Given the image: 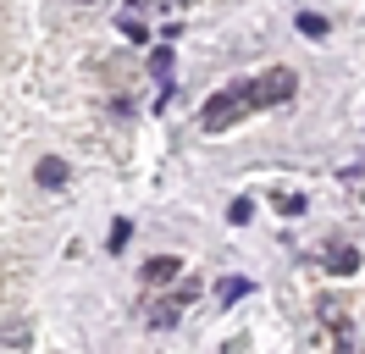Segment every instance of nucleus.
<instances>
[{
	"mask_svg": "<svg viewBox=\"0 0 365 354\" xmlns=\"http://www.w3.org/2000/svg\"><path fill=\"white\" fill-rule=\"evenodd\" d=\"M250 111H255V88L250 84H227L222 94H210V100H205L200 128H205V133H222V128H232V122H244Z\"/></svg>",
	"mask_w": 365,
	"mask_h": 354,
	"instance_id": "obj_1",
	"label": "nucleus"
},
{
	"mask_svg": "<svg viewBox=\"0 0 365 354\" xmlns=\"http://www.w3.org/2000/svg\"><path fill=\"white\" fill-rule=\"evenodd\" d=\"M255 106H288L294 100V88H299V78L288 72V66H272L266 78H255Z\"/></svg>",
	"mask_w": 365,
	"mask_h": 354,
	"instance_id": "obj_2",
	"label": "nucleus"
},
{
	"mask_svg": "<svg viewBox=\"0 0 365 354\" xmlns=\"http://www.w3.org/2000/svg\"><path fill=\"white\" fill-rule=\"evenodd\" d=\"M194 293H200V283H188V277H182V283H178V293H172V299H166V305H155V310H150V327H155V332H166V327H178V315H182V305H188V299H194Z\"/></svg>",
	"mask_w": 365,
	"mask_h": 354,
	"instance_id": "obj_3",
	"label": "nucleus"
},
{
	"mask_svg": "<svg viewBox=\"0 0 365 354\" xmlns=\"http://www.w3.org/2000/svg\"><path fill=\"white\" fill-rule=\"evenodd\" d=\"M321 266H327L332 277H354V271H360V249L343 243V238H332L327 249H321Z\"/></svg>",
	"mask_w": 365,
	"mask_h": 354,
	"instance_id": "obj_4",
	"label": "nucleus"
},
{
	"mask_svg": "<svg viewBox=\"0 0 365 354\" xmlns=\"http://www.w3.org/2000/svg\"><path fill=\"white\" fill-rule=\"evenodd\" d=\"M150 72H155V84H160V106H166V100L178 94V84H172V39L150 50Z\"/></svg>",
	"mask_w": 365,
	"mask_h": 354,
	"instance_id": "obj_5",
	"label": "nucleus"
},
{
	"mask_svg": "<svg viewBox=\"0 0 365 354\" xmlns=\"http://www.w3.org/2000/svg\"><path fill=\"white\" fill-rule=\"evenodd\" d=\"M138 271H144V283H150V288H166V283H178V277H182V261H172V255H155V261H144Z\"/></svg>",
	"mask_w": 365,
	"mask_h": 354,
	"instance_id": "obj_6",
	"label": "nucleus"
},
{
	"mask_svg": "<svg viewBox=\"0 0 365 354\" xmlns=\"http://www.w3.org/2000/svg\"><path fill=\"white\" fill-rule=\"evenodd\" d=\"M34 183H39V188H67V161H61V155H45V161L34 166Z\"/></svg>",
	"mask_w": 365,
	"mask_h": 354,
	"instance_id": "obj_7",
	"label": "nucleus"
},
{
	"mask_svg": "<svg viewBox=\"0 0 365 354\" xmlns=\"http://www.w3.org/2000/svg\"><path fill=\"white\" fill-rule=\"evenodd\" d=\"M244 293H250V283H244V277H222V283H216V299H222V305H238Z\"/></svg>",
	"mask_w": 365,
	"mask_h": 354,
	"instance_id": "obj_8",
	"label": "nucleus"
},
{
	"mask_svg": "<svg viewBox=\"0 0 365 354\" xmlns=\"http://www.w3.org/2000/svg\"><path fill=\"white\" fill-rule=\"evenodd\" d=\"M299 34H304V39H327V17H316V11H299Z\"/></svg>",
	"mask_w": 365,
	"mask_h": 354,
	"instance_id": "obj_9",
	"label": "nucleus"
},
{
	"mask_svg": "<svg viewBox=\"0 0 365 354\" xmlns=\"http://www.w3.org/2000/svg\"><path fill=\"white\" fill-rule=\"evenodd\" d=\"M128 238H133V221L116 216V221H111V238H106V243H111V255H122V249H128Z\"/></svg>",
	"mask_w": 365,
	"mask_h": 354,
	"instance_id": "obj_10",
	"label": "nucleus"
},
{
	"mask_svg": "<svg viewBox=\"0 0 365 354\" xmlns=\"http://www.w3.org/2000/svg\"><path fill=\"white\" fill-rule=\"evenodd\" d=\"M116 28H122V34H128V39H138V44L150 39V28H144V22H138V17H122V22H116Z\"/></svg>",
	"mask_w": 365,
	"mask_h": 354,
	"instance_id": "obj_11",
	"label": "nucleus"
},
{
	"mask_svg": "<svg viewBox=\"0 0 365 354\" xmlns=\"http://www.w3.org/2000/svg\"><path fill=\"white\" fill-rule=\"evenodd\" d=\"M250 216H255V205H250V199H232V211H227V221H232V227H244Z\"/></svg>",
	"mask_w": 365,
	"mask_h": 354,
	"instance_id": "obj_12",
	"label": "nucleus"
},
{
	"mask_svg": "<svg viewBox=\"0 0 365 354\" xmlns=\"http://www.w3.org/2000/svg\"><path fill=\"white\" fill-rule=\"evenodd\" d=\"M166 6H182V0H166Z\"/></svg>",
	"mask_w": 365,
	"mask_h": 354,
	"instance_id": "obj_13",
	"label": "nucleus"
}]
</instances>
